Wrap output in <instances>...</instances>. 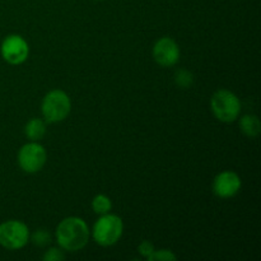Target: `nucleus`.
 Listing matches in <instances>:
<instances>
[{"instance_id":"obj_15","label":"nucleus","mask_w":261,"mask_h":261,"mask_svg":"<svg viewBox=\"0 0 261 261\" xmlns=\"http://www.w3.org/2000/svg\"><path fill=\"white\" fill-rule=\"evenodd\" d=\"M30 240H32V242L35 245H37V246H46L47 244H50L51 242V236L48 232L43 231V229H40V231L35 232V233L32 234V236L30 237Z\"/></svg>"},{"instance_id":"obj_5","label":"nucleus","mask_w":261,"mask_h":261,"mask_svg":"<svg viewBox=\"0 0 261 261\" xmlns=\"http://www.w3.org/2000/svg\"><path fill=\"white\" fill-rule=\"evenodd\" d=\"M30 229L20 221H7L0 224V246L7 250H20L30 242Z\"/></svg>"},{"instance_id":"obj_6","label":"nucleus","mask_w":261,"mask_h":261,"mask_svg":"<svg viewBox=\"0 0 261 261\" xmlns=\"http://www.w3.org/2000/svg\"><path fill=\"white\" fill-rule=\"evenodd\" d=\"M46 161L47 153L45 148L37 142L27 143L18 152V165L27 173H36L42 170Z\"/></svg>"},{"instance_id":"obj_16","label":"nucleus","mask_w":261,"mask_h":261,"mask_svg":"<svg viewBox=\"0 0 261 261\" xmlns=\"http://www.w3.org/2000/svg\"><path fill=\"white\" fill-rule=\"evenodd\" d=\"M64 257H65L64 252L60 249H55V247L46 251V254L43 255V260L45 261H61L64 260Z\"/></svg>"},{"instance_id":"obj_9","label":"nucleus","mask_w":261,"mask_h":261,"mask_svg":"<svg viewBox=\"0 0 261 261\" xmlns=\"http://www.w3.org/2000/svg\"><path fill=\"white\" fill-rule=\"evenodd\" d=\"M241 178L233 171L218 173L213 181V193L221 199H231L241 190Z\"/></svg>"},{"instance_id":"obj_13","label":"nucleus","mask_w":261,"mask_h":261,"mask_svg":"<svg viewBox=\"0 0 261 261\" xmlns=\"http://www.w3.org/2000/svg\"><path fill=\"white\" fill-rule=\"evenodd\" d=\"M175 82L181 88H190L194 83V75L186 69H181L176 71Z\"/></svg>"},{"instance_id":"obj_14","label":"nucleus","mask_w":261,"mask_h":261,"mask_svg":"<svg viewBox=\"0 0 261 261\" xmlns=\"http://www.w3.org/2000/svg\"><path fill=\"white\" fill-rule=\"evenodd\" d=\"M148 261H176L177 257L170 250H158V251H153V254L150 255L147 259Z\"/></svg>"},{"instance_id":"obj_1","label":"nucleus","mask_w":261,"mask_h":261,"mask_svg":"<svg viewBox=\"0 0 261 261\" xmlns=\"http://www.w3.org/2000/svg\"><path fill=\"white\" fill-rule=\"evenodd\" d=\"M89 228L79 217H68L56 227V240L59 246L69 252L81 251L89 241Z\"/></svg>"},{"instance_id":"obj_4","label":"nucleus","mask_w":261,"mask_h":261,"mask_svg":"<svg viewBox=\"0 0 261 261\" xmlns=\"http://www.w3.org/2000/svg\"><path fill=\"white\" fill-rule=\"evenodd\" d=\"M71 102L68 94L61 89L50 91L42 99L41 111L47 122H60L69 116Z\"/></svg>"},{"instance_id":"obj_12","label":"nucleus","mask_w":261,"mask_h":261,"mask_svg":"<svg viewBox=\"0 0 261 261\" xmlns=\"http://www.w3.org/2000/svg\"><path fill=\"white\" fill-rule=\"evenodd\" d=\"M92 209H93L94 213L99 214V216L110 213L112 209L111 199L109 196L103 195V194H98L92 200Z\"/></svg>"},{"instance_id":"obj_17","label":"nucleus","mask_w":261,"mask_h":261,"mask_svg":"<svg viewBox=\"0 0 261 261\" xmlns=\"http://www.w3.org/2000/svg\"><path fill=\"white\" fill-rule=\"evenodd\" d=\"M138 251H139V254L142 255L144 259H148V257L153 254V251H154V246H153L152 242L143 241L142 244L138 246Z\"/></svg>"},{"instance_id":"obj_11","label":"nucleus","mask_w":261,"mask_h":261,"mask_svg":"<svg viewBox=\"0 0 261 261\" xmlns=\"http://www.w3.org/2000/svg\"><path fill=\"white\" fill-rule=\"evenodd\" d=\"M240 127L245 135L250 138H256L261 132V124L259 117L255 115H245L241 117Z\"/></svg>"},{"instance_id":"obj_3","label":"nucleus","mask_w":261,"mask_h":261,"mask_svg":"<svg viewBox=\"0 0 261 261\" xmlns=\"http://www.w3.org/2000/svg\"><path fill=\"white\" fill-rule=\"evenodd\" d=\"M124 223L119 216L115 214H103L101 218L94 223L92 236L99 246L109 247L116 244L122 236Z\"/></svg>"},{"instance_id":"obj_8","label":"nucleus","mask_w":261,"mask_h":261,"mask_svg":"<svg viewBox=\"0 0 261 261\" xmlns=\"http://www.w3.org/2000/svg\"><path fill=\"white\" fill-rule=\"evenodd\" d=\"M153 58L158 65L170 68L180 60V47L172 38L162 37L153 46Z\"/></svg>"},{"instance_id":"obj_2","label":"nucleus","mask_w":261,"mask_h":261,"mask_svg":"<svg viewBox=\"0 0 261 261\" xmlns=\"http://www.w3.org/2000/svg\"><path fill=\"white\" fill-rule=\"evenodd\" d=\"M212 112L222 122H233L241 112V101L233 92L219 89L211 98Z\"/></svg>"},{"instance_id":"obj_10","label":"nucleus","mask_w":261,"mask_h":261,"mask_svg":"<svg viewBox=\"0 0 261 261\" xmlns=\"http://www.w3.org/2000/svg\"><path fill=\"white\" fill-rule=\"evenodd\" d=\"M24 134L31 142H38L46 134V124L41 119H31L24 127Z\"/></svg>"},{"instance_id":"obj_18","label":"nucleus","mask_w":261,"mask_h":261,"mask_svg":"<svg viewBox=\"0 0 261 261\" xmlns=\"http://www.w3.org/2000/svg\"><path fill=\"white\" fill-rule=\"evenodd\" d=\"M96 2H102V0H96Z\"/></svg>"},{"instance_id":"obj_7","label":"nucleus","mask_w":261,"mask_h":261,"mask_svg":"<svg viewBox=\"0 0 261 261\" xmlns=\"http://www.w3.org/2000/svg\"><path fill=\"white\" fill-rule=\"evenodd\" d=\"M2 58L10 65H20L27 60L30 47L27 41L18 35H10L4 38L0 46Z\"/></svg>"}]
</instances>
